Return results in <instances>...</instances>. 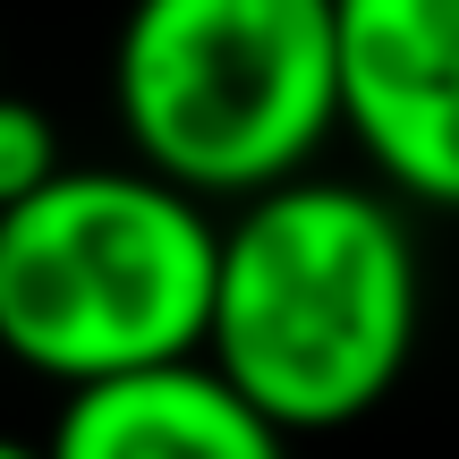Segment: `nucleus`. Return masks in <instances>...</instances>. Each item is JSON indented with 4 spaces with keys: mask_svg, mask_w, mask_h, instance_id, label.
I'll list each match as a JSON object with an SVG mask.
<instances>
[{
    "mask_svg": "<svg viewBox=\"0 0 459 459\" xmlns=\"http://www.w3.org/2000/svg\"><path fill=\"white\" fill-rule=\"evenodd\" d=\"M0 459H51L43 443H17V434H0Z\"/></svg>",
    "mask_w": 459,
    "mask_h": 459,
    "instance_id": "obj_7",
    "label": "nucleus"
},
{
    "mask_svg": "<svg viewBox=\"0 0 459 459\" xmlns=\"http://www.w3.org/2000/svg\"><path fill=\"white\" fill-rule=\"evenodd\" d=\"M111 102L187 196H273L341 128V0H128Z\"/></svg>",
    "mask_w": 459,
    "mask_h": 459,
    "instance_id": "obj_3",
    "label": "nucleus"
},
{
    "mask_svg": "<svg viewBox=\"0 0 459 459\" xmlns=\"http://www.w3.org/2000/svg\"><path fill=\"white\" fill-rule=\"evenodd\" d=\"M51 459H290V434L221 375L213 358L60 392Z\"/></svg>",
    "mask_w": 459,
    "mask_h": 459,
    "instance_id": "obj_5",
    "label": "nucleus"
},
{
    "mask_svg": "<svg viewBox=\"0 0 459 459\" xmlns=\"http://www.w3.org/2000/svg\"><path fill=\"white\" fill-rule=\"evenodd\" d=\"M426 273L383 187L290 179L221 221L204 358L281 434H341L392 400L417 358Z\"/></svg>",
    "mask_w": 459,
    "mask_h": 459,
    "instance_id": "obj_1",
    "label": "nucleus"
},
{
    "mask_svg": "<svg viewBox=\"0 0 459 459\" xmlns=\"http://www.w3.org/2000/svg\"><path fill=\"white\" fill-rule=\"evenodd\" d=\"M341 128L392 196L459 213V0H341Z\"/></svg>",
    "mask_w": 459,
    "mask_h": 459,
    "instance_id": "obj_4",
    "label": "nucleus"
},
{
    "mask_svg": "<svg viewBox=\"0 0 459 459\" xmlns=\"http://www.w3.org/2000/svg\"><path fill=\"white\" fill-rule=\"evenodd\" d=\"M221 221L204 196L136 170L68 162L0 213V349L60 392L204 358Z\"/></svg>",
    "mask_w": 459,
    "mask_h": 459,
    "instance_id": "obj_2",
    "label": "nucleus"
},
{
    "mask_svg": "<svg viewBox=\"0 0 459 459\" xmlns=\"http://www.w3.org/2000/svg\"><path fill=\"white\" fill-rule=\"evenodd\" d=\"M60 170H68V153H60L51 111H34L26 94H9V85H0V213L34 204Z\"/></svg>",
    "mask_w": 459,
    "mask_h": 459,
    "instance_id": "obj_6",
    "label": "nucleus"
}]
</instances>
